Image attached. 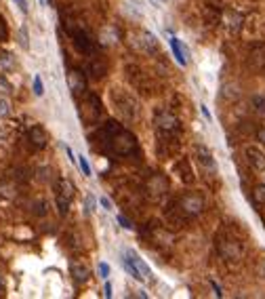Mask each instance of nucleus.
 <instances>
[{
    "label": "nucleus",
    "mask_w": 265,
    "mask_h": 299,
    "mask_svg": "<svg viewBox=\"0 0 265 299\" xmlns=\"http://www.w3.org/2000/svg\"><path fill=\"white\" fill-rule=\"evenodd\" d=\"M13 68H15V57L11 53H6V51H2V53H0V70L8 72Z\"/></svg>",
    "instance_id": "nucleus-19"
},
{
    "label": "nucleus",
    "mask_w": 265,
    "mask_h": 299,
    "mask_svg": "<svg viewBox=\"0 0 265 299\" xmlns=\"http://www.w3.org/2000/svg\"><path fill=\"white\" fill-rule=\"evenodd\" d=\"M99 204H101V207H104L106 211H112V209H114V207H112V200L108 198V196H99Z\"/></svg>",
    "instance_id": "nucleus-31"
},
{
    "label": "nucleus",
    "mask_w": 265,
    "mask_h": 299,
    "mask_svg": "<svg viewBox=\"0 0 265 299\" xmlns=\"http://www.w3.org/2000/svg\"><path fill=\"white\" fill-rule=\"evenodd\" d=\"M223 22L228 24V30L230 32H240V28H242V22H244V17L238 13V11H228L226 17H223Z\"/></svg>",
    "instance_id": "nucleus-17"
},
{
    "label": "nucleus",
    "mask_w": 265,
    "mask_h": 299,
    "mask_svg": "<svg viewBox=\"0 0 265 299\" xmlns=\"http://www.w3.org/2000/svg\"><path fill=\"white\" fill-rule=\"evenodd\" d=\"M116 221H118V223H120L124 230H128V232H132V230H135V223H132V221L126 217V215H116Z\"/></svg>",
    "instance_id": "nucleus-24"
},
{
    "label": "nucleus",
    "mask_w": 265,
    "mask_h": 299,
    "mask_svg": "<svg viewBox=\"0 0 265 299\" xmlns=\"http://www.w3.org/2000/svg\"><path fill=\"white\" fill-rule=\"evenodd\" d=\"M252 104H254V110L261 112V114H265V97H261V95L252 97Z\"/></svg>",
    "instance_id": "nucleus-28"
},
{
    "label": "nucleus",
    "mask_w": 265,
    "mask_h": 299,
    "mask_svg": "<svg viewBox=\"0 0 265 299\" xmlns=\"http://www.w3.org/2000/svg\"><path fill=\"white\" fill-rule=\"evenodd\" d=\"M196 154H198V162L202 164V167H206V169H210V171L217 169L215 160H212V154L208 152L206 146H196Z\"/></svg>",
    "instance_id": "nucleus-16"
},
{
    "label": "nucleus",
    "mask_w": 265,
    "mask_h": 299,
    "mask_svg": "<svg viewBox=\"0 0 265 299\" xmlns=\"http://www.w3.org/2000/svg\"><path fill=\"white\" fill-rule=\"evenodd\" d=\"M170 51H172V55H175L177 59V64L186 68L190 64V49L186 47V43L179 38H170Z\"/></svg>",
    "instance_id": "nucleus-8"
},
{
    "label": "nucleus",
    "mask_w": 265,
    "mask_h": 299,
    "mask_svg": "<svg viewBox=\"0 0 265 299\" xmlns=\"http://www.w3.org/2000/svg\"><path fill=\"white\" fill-rule=\"evenodd\" d=\"M95 141H99V146H95V150L118 154V156H130L137 150V137L128 129L118 125L116 120L106 122L93 137V143Z\"/></svg>",
    "instance_id": "nucleus-1"
},
{
    "label": "nucleus",
    "mask_w": 265,
    "mask_h": 299,
    "mask_svg": "<svg viewBox=\"0 0 265 299\" xmlns=\"http://www.w3.org/2000/svg\"><path fill=\"white\" fill-rule=\"evenodd\" d=\"M6 291V280H4V276L0 274V293H4Z\"/></svg>",
    "instance_id": "nucleus-36"
},
{
    "label": "nucleus",
    "mask_w": 265,
    "mask_h": 299,
    "mask_svg": "<svg viewBox=\"0 0 265 299\" xmlns=\"http://www.w3.org/2000/svg\"><path fill=\"white\" fill-rule=\"evenodd\" d=\"M246 160L254 171H265V152L259 150L257 146H248L246 148Z\"/></svg>",
    "instance_id": "nucleus-10"
},
{
    "label": "nucleus",
    "mask_w": 265,
    "mask_h": 299,
    "mask_svg": "<svg viewBox=\"0 0 265 299\" xmlns=\"http://www.w3.org/2000/svg\"><path fill=\"white\" fill-rule=\"evenodd\" d=\"M104 295L110 299L112 297V284H110V280H106V284H104Z\"/></svg>",
    "instance_id": "nucleus-34"
},
{
    "label": "nucleus",
    "mask_w": 265,
    "mask_h": 299,
    "mask_svg": "<svg viewBox=\"0 0 265 299\" xmlns=\"http://www.w3.org/2000/svg\"><path fill=\"white\" fill-rule=\"evenodd\" d=\"M252 200L257 202V204H265V183L254 185V190H252Z\"/></svg>",
    "instance_id": "nucleus-21"
},
{
    "label": "nucleus",
    "mask_w": 265,
    "mask_h": 299,
    "mask_svg": "<svg viewBox=\"0 0 265 299\" xmlns=\"http://www.w3.org/2000/svg\"><path fill=\"white\" fill-rule=\"evenodd\" d=\"M93 209H95V198L88 194L84 198V215H90V213H93Z\"/></svg>",
    "instance_id": "nucleus-29"
},
{
    "label": "nucleus",
    "mask_w": 265,
    "mask_h": 299,
    "mask_svg": "<svg viewBox=\"0 0 265 299\" xmlns=\"http://www.w3.org/2000/svg\"><path fill=\"white\" fill-rule=\"evenodd\" d=\"M17 43H19V47H22L24 51L30 49V43H28V30H26V28H22V30L17 32Z\"/></svg>",
    "instance_id": "nucleus-23"
},
{
    "label": "nucleus",
    "mask_w": 265,
    "mask_h": 299,
    "mask_svg": "<svg viewBox=\"0 0 265 299\" xmlns=\"http://www.w3.org/2000/svg\"><path fill=\"white\" fill-rule=\"evenodd\" d=\"M68 85H70V91H72L76 97L78 95H84V93H86V76L80 70H70Z\"/></svg>",
    "instance_id": "nucleus-7"
},
{
    "label": "nucleus",
    "mask_w": 265,
    "mask_h": 299,
    "mask_svg": "<svg viewBox=\"0 0 265 299\" xmlns=\"http://www.w3.org/2000/svg\"><path fill=\"white\" fill-rule=\"evenodd\" d=\"M55 202H57V211H59L61 217H64V215H68V211H70V200L64 198L61 194H57V196H55Z\"/></svg>",
    "instance_id": "nucleus-20"
},
{
    "label": "nucleus",
    "mask_w": 265,
    "mask_h": 299,
    "mask_svg": "<svg viewBox=\"0 0 265 299\" xmlns=\"http://www.w3.org/2000/svg\"><path fill=\"white\" fill-rule=\"evenodd\" d=\"M135 295H137V297H141V299H148V293L144 291V288H139V291H137Z\"/></svg>",
    "instance_id": "nucleus-38"
},
{
    "label": "nucleus",
    "mask_w": 265,
    "mask_h": 299,
    "mask_svg": "<svg viewBox=\"0 0 265 299\" xmlns=\"http://www.w3.org/2000/svg\"><path fill=\"white\" fill-rule=\"evenodd\" d=\"M11 116V101L6 97H0V120Z\"/></svg>",
    "instance_id": "nucleus-22"
},
{
    "label": "nucleus",
    "mask_w": 265,
    "mask_h": 299,
    "mask_svg": "<svg viewBox=\"0 0 265 299\" xmlns=\"http://www.w3.org/2000/svg\"><path fill=\"white\" fill-rule=\"evenodd\" d=\"M42 93H44L42 78H40V76H34V95H36V97H42Z\"/></svg>",
    "instance_id": "nucleus-27"
},
{
    "label": "nucleus",
    "mask_w": 265,
    "mask_h": 299,
    "mask_svg": "<svg viewBox=\"0 0 265 299\" xmlns=\"http://www.w3.org/2000/svg\"><path fill=\"white\" fill-rule=\"evenodd\" d=\"M122 265H124V270L135 278L139 282H154V272L150 270V265L146 263V259H141L137 251H124L122 253Z\"/></svg>",
    "instance_id": "nucleus-2"
},
{
    "label": "nucleus",
    "mask_w": 265,
    "mask_h": 299,
    "mask_svg": "<svg viewBox=\"0 0 265 299\" xmlns=\"http://www.w3.org/2000/svg\"><path fill=\"white\" fill-rule=\"evenodd\" d=\"M66 154H68L70 162H76V156H74V152H72V148H70V146H66Z\"/></svg>",
    "instance_id": "nucleus-35"
},
{
    "label": "nucleus",
    "mask_w": 265,
    "mask_h": 299,
    "mask_svg": "<svg viewBox=\"0 0 265 299\" xmlns=\"http://www.w3.org/2000/svg\"><path fill=\"white\" fill-rule=\"evenodd\" d=\"M28 139H30V143L36 148V150H42V148H46V143H48V135H46V131L40 127V125H34L32 129L28 131Z\"/></svg>",
    "instance_id": "nucleus-11"
},
{
    "label": "nucleus",
    "mask_w": 265,
    "mask_h": 299,
    "mask_svg": "<svg viewBox=\"0 0 265 299\" xmlns=\"http://www.w3.org/2000/svg\"><path fill=\"white\" fill-rule=\"evenodd\" d=\"M132 45H135L137 49L141 51H146V53H150V51H156L158 47V40L154 34H150V32H139L132 36Z\"/></svg>",
    "instance_id": "nucleus-9"
},
{
    "label": "nucleus",
    "mask_w": 265,
    "mask_h": 299,
    "mask_svg": "<svg viewBox=\"0 0 265 299\" xmlns=\"http://www.w3.org/2000/svg\"><path fill=\"white\" fill-rule=\"evenodd\" d=\"M40 5H42V7H46V0H40Z\"/></svg>",
    "instance_id": "nucleus-40"
},
{
    "label": "nucleus",
    "mask_w": 265,
    "mask_h": 299,
    "mask_svg": "<svg viewBox=\"0 0 265 299\" xmlns=\"http://www.w3.org/2000/svg\"><path fill=\"white\" fill-rule=\"evenodd\" d=\"M76 160H78V167H80V171H82L84 177H90V164H88V160L84 156H78Z\"/></svg>",
    "instance_id": "nucleus-25"
},
{
    "label": "nucleus",
    "mask_w": 265,
    "mask_h": 299,
    "mask_svg": "<svg viewBox=\"0 0 265 299\" xmlns=\"http://www.w3.org/2000/svg\"><path fill=\"white\" fill-rule=\"evenodd\" d=\"M97 272H99V276L104 278V280H108V278H110V272H112V267H110V263H106V261H99Z\"/></svg>",
    "instance_id": "nucleus-26"
},
{
    "label": "nucleus",
    "mask_w": 265,
    "mask_h": 299,
    "mask_svg": "<svg viewBox=\"0 0 265 299\" xmlns=\"http://www.w3.org/2000/svg\"><path fill=\"white\" fill-rule=\"evenodd\" d=\"M101 116V101L97 95H93V93H84V99L82 104H80V118H82L84 122H88V125H95V122L99 120Z\"/></svg>",
    "instance_id": "nucleus-4"
},
{
    "label": "nucleus",
    "mask_w": 265,
    "mask_h": 299,
    "mask_svg": "<svg viewBox=\"0 0 265 299\" xmlns=\"http://www.w3.org/2000/svg\"><path fill=\"white\" fill-rule=\"evenodd\" d=\"M210 286H212V291H215V295H217V297H223V293H221V286H219L215 280H210Z\"/></svg>",
    "instance_id": "nucleus-33"
},
{
    "label": "nucleus",
    "mask_w": 265,
    "mask_h": 299,
    "mask_svg": "<svg viewBox=\"0 0 265 299\" xmlns=\"http://www.w3.org/2000/svg\"><path fill=\"white\" fill-rule=\"evenodd\" d=\"M200 110H202V114H204L208 120H210V114H208V110H206V106H200Z\"/></svg>",
    "instance_id": "nucleus-39"
},
{
    "label": "nucleus",
    "mask_w": 265,
    "mask_h": 299,
    "mask_svg": "<svg viewBox=\"0 0 265 299\" xmlns=\"http://www.w3.org/2000/svg\"><path fill=\"white\" fill-rule=\"evenodd\" d=\"M70 36L74 38V45L78 51H82L84 55H93L95 53V43L90 40V36L84 30H70Z\"/></svg>",
    "instance_id": "nucleus-6"
},
{
    "label": "nucleus",
    "mask_w": 265,
    "mask_h": 299,
    "mask_svg": "<svg viewBox=\"0 0 265 299\" xmlns=\"http://www.w3.org/2000/svg\"><path fill=\"white\" fill-rule=\"evenodd\" d=\"M156 129H158L162 139H164V137L170 139L172 135H179V131H181L179 118L172 114V112H168V110H160L156 114Z\"/></svg>",
    "instance_id": "nucleus-3"
},
{
    "label": "nucleus",
    "mask_w": 265,
    "mask_h": 299,
    "mask_svg": "<svg viewBox=\"0 0 265 299\" xmlns=\"http://www.w3.org/2000/svg\"><path fill=\"white\" fill-rule=\"evenodd\" d=\"M8 36V30H6V24H4V19L0 17V43H4Z\"/></svg>",
    "instance_id": "nucleus-30"
},
{
    "label": "nucleus",
    "mask_w": 265,
    "mask_h": 299,
    "mask_svg": "<svg viewBox=\"0 0 265 299\" xmlns=\"http://www.w3.org/2000/svg\"><path fill=\"white\" fill-rule=\"evenodd\" d=\"M57 194H61V196H64V198H68L70 202H72V198L76 196V188H74L72 179L61 177V179H59V183H57Z\"/></svg>",
    "instance_id": "nucleus-15"
},
{
    "label": "nucleus",
    "mask_w": 265,
    "mask_h": 299,
    "mask_svg": "<svg viewBox=\"0 0 265 299\" xmlns=\"http://www.w3.org/2000/svg\"><path fill=\"white\" fill-rule=\"evenodd\" d=\"M175 173L179 175V179L186 185H192L194 181H196V175H194V171L190 167V160H186V158H181V160L175 162Z\"/></svg>",
    "instance_id": "nucleus-12"
},
{
    "label": "nucleus",
    "mask_w": 265,
    "mask_h": 299,
    "mask_svg": "<svg viewBox=\"0 0 265 299\" xmlns=\"http://www.w3.org/2000/svg\"><path fill=\"white\" fill-rule=\"evenodd\" d=\"M181 215H186V217H196L204 211V198H202L200 194H186L183 198L179 200V207Z\"/></svg>",
    "instance_id": "nucleus-5"
},
{
    "label": "nucleus",
    "mask_w": 265,
    "mask_h": 299,
    "mask_svg": "<svg viewBox=\"0 0 265 299\" xmlns=\"http://www.w3.org/2000/svg\"><path fill=\"white\" fill-rule=\"evenodd\" d=\"M106 72H108L106 59H99V57L93 55V59H90V66H88V74L93 76L95 80H99V78H104V76H106Z\"/></svg>",
    "instance_id": "nucleus-14"
},
{
    "label": "nucleus",
    "mask_w": 265,
    "mask_h": 299,
    "mask_svg": "<svg viewBox=\"0 0 265 299\" xmlns=\"http://www.w3.org/2000/svg\"><path fill=\"white\" fill-rule=\"evenodd\" d=\"M13 3H17V7H19V11H22V13H28V0H13Z\"/></svg>",
    "instance_id": "nucleus-32"
},
{
    "label": "nucleus",
    "mask_w": 265,
    "mask_h": 299,
    "mask_svg": "<svg viewBox=\"0 0 265 299\" xmlns=\"http://www.w3.org/2000/svg\"><path fill=\"white\" fill-rule=\"evenodd\" d=\"M166 190H168V181L162 177V175H154V177L150 179V192L152 194L160 196V194H164Z\"/></svg>",
    "instance_id": "nucleus-18"
},
{
    "label": "nucleus",
    "mask_w": 265,
    "mask_h": 299,
    "mask_svg": "<svg viewBox=\"0 0 265 299\" xmlns=\"http://www.w3.org/2000/svg\"><path fill=\"white\" fill-rule=\"evenodd\" d=\"M70 274H72V278L78 284H82L90 278V267L84 261H72L70 263Z\"/></svg>",
    "instance_id": "nucleus-13"
},
{
    "label": "nucleus",
    "mask_w": 265,
    "mask_h": 299,
    "mask_svg": "<svg viewBox=\"0 0 265 299\" xmlns=\"http://www.w3.org/2000/svg\"><path fill=\"white\" fill-rule=\"evenodd\" d=\"M257 137H259V141H261V143H265V127H263L259 133H257Z\"/></svg>",
    "instance_id": "nucleus-37"
}]
</instances>
